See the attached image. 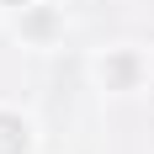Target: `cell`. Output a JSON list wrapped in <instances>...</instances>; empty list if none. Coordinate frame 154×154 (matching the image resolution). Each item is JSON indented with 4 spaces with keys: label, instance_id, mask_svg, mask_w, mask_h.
Listing matches in <instances>:
<instances>
[{
    "label": "cell",
    "instance_id": "1",
    "mask_svg": "<svg viewBox=\"0 0 154 154\" xmlns=\"http://www.w3.org/2000/svg\"><path fill=\"white\" fill-rule=\"evenodd\" d=\"M0 154H27V128L11 112H0Z\"/></svg>",
    "mask_w": 154,
    "mask_h": 154
},
{
    "label": "cell",
    "instance_id": "2",
    "mask_svg": "<svg viewBox=\"0 0 154 154\" xmlns=\"http://www.w3.org/2000/svg\"><path fill=\"white\" fill-rule=\"evenodd\" d=\"M5 5H21V0H5Z\"/></svg>",
    "mask_w": 154,
    "mask_h": 154
}]
</instances>
